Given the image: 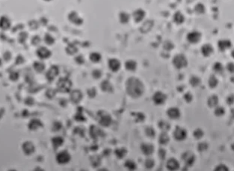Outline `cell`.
I'll use <instances>...</instances> for the list:
<instances>
[{
	"mask_svg": "<svg viewBox=\"0 0 234 171\" xmlns=\"http://www.w3.org/2000/svg\"><path fill=\"white\" fill-rule=\"evenodd\" d=\"M167 168L170 170H176L180 168V164L178 161H177L174 158H171L167 162Z\"/></svg>",
	"mask_w": 234,
	"mask_h": 171,
	"instance_id": "obj_12",
	"label": "cell"
},
{
	"mask_svg": "<svg viewBox=\"0 0 234 171\" xmlns=\"http://www.w3.org/2000/svg\"><path fill=\"white\" fill-rule=\"evenodd\" d=\"M71 82L68 78H61L59 80L58 83V87L61 91L63 92H68L70 90V88H71Z\"/></svg>",
	"mask_w": 234,
	"mask_h": 171,
	"instance_id": "obj_5",
	"label": "cell"
},
{
	"mask_svg": "<svg viewBox=\"0 0 234 171\" xmlns=\"http://www.w3.org/2000/svg\"><path fill=\"white\" fill-rule=\"evenodd\" d=\"M44 40H45V42L47 44H53V43H54V39H53V37L49 35H46Z\"/></svg>",
	"mask_w": 234,
	"mask_h": 171,
	"instance_id": "obj_41",
	"label": "cell"
},
{
	"mask_svg": "<svg viewBox=\"0 0 234 171\" xmlns=\"http://www.w3.org/2000/svg\"><path fill=\"white\" fill-rule=\"evenodd\" d=\"M167 114L171 119H178L180 117V112L177 108H171L167 112Z\"/></svg>",
	"mask_w": 234,
	"mask_h": 171,
	"instance_id": "obj_10",
	"label": "cell"
},
{
	"mask_svg": "<svg viewBox=\"0 0 234 171\" xmlns=\"http://www.w3.org/2000/svg\"><path fill=\"white\" fill-rule=\"evenodd\" d=\"M182 158L185 162V164L187 166H192L195 162V156L192 152L187 151L185 152L183 155H182Z\"/></svg>",
	"mask_w": 234,
	"mask_h": 171,
	"instance_id": "obj_4",
	"label": "cell"
},
{
	"mask_svg": "<svg viewBox=\"0 0 234 171\" xmlns=\"http://www.w3.org/2000/svg\"><path fill=\"white\" fill-rule=\"evenodd\" d=\"M56 158H57L58 163L64 165V164H67L68 162H69V161L70 159V155H69L68 152L63 151L58 153Z\"/></svg>",
	"mask_w": 234,
	"mask_h": 171,
	"instance_id": "obj_8",
	"label": "cell"
},
{
	"mask_svg": "<svg viewBox=\"0 0 234 171\" xmlns=\"http://www.w3.org/2000/svg\"><path fill=\"white\" fill-rule=\"evenodd\" d=\"M187 136V131L186 130L183 128L180 127V126H177L174 131V138L177 140V141H183L185 139Z\"/></svg>",
	"mask_w": 234,
	"mask_h": 171,
	"instance_id": "obj_3",
	"label": "cell"
},
{
	"mask_svg": "<svg viewBox=\"0 0 234 171\" xmlns=\"http://www.w3.org/2000/svg\"><path fill=\"white\" fill-rule=\"evenodd\" d=\"M154 165H155V162L152 159V158H147V159L146 160L145 167H147V168L148 169L152 168V167H154Z\"/></svg>",
	"mask_w": 234,
	"mask_h": 171,
	"instance_id": "obj_38",
	"label": "cell"
},
{
	"mask_svg": "<svg viewBox=\"0 0 234 171\" xmlns=\"http://www.w3.org/2000/svg\"><path fill=\"white\" fill-rule=\"evenodd\" d=\"M0 64H1V61H0Z\"/></svg>",
	"mask_w": 234,
	"mask_h": 171,
	"instance_id": "obj_53",
	"label": "cell"
},
{
	"mask_svg": "<svg viewBox=\"0 0 234 171\" xmlns=\"http://www.w3.org/2000/svg\"><path fill=\"white\" fill-rule=\"evenodd\" d=\"M192 98H193V97H192V95L190 93H185V96H184V99H185V101L188 102H190L192 100Z\"/></svg>",
	"mask_w": 234,
	"mask_h": 171,
	"instance_id": "obj_47",
	"label": "cell"
},
{
	"mask_svg": "<svg viewBox=\"0 0 234 171\" xmlns=\"http://www.w3.org/2000/svg\"><path fill=\"white\" fill-rule=\"evenodd\" d=\"M58 68L56 66H53L51 69H49V70L47 73V77L49 78V79H53L56 76L58 75Z\"/></svg>",
	"mask_w": 234,
	"mask_h": 171,
	"instance_id": "obj_24",
	"label": "cell"
},
{
	"mask_svg": "<svg viewBox=\"0 0 234 171\" xmlns=\"http://www.w3.org/2000/svg\"><path fill=\"white\" fill-rule=\"evenodd\" d=\"M228 70L231 73L233 72V63H229L228 65Z\"/></svg>",
	"mask_w": 234,
	"mask_h": 171,
	"instance_id": "obj_50",
	"label": "cell"
},
{
	"mask_svg": "<svg viewBox=\"0 0 234 171\" xmlns=\"http://www.w3.org/2000/svg\"><path fill=\"white\" fill-rule=\"evenodd\" d=\"M125 167H127L129 170H133L136 169V164H135L133 161L128 160L125 162Z\"/></svg>",
	"mask_w": 234,
	"mask_h": 171,
	"instance_id": "obj_30",
	"label": "cell"
},
{
	"mask_svg": "<svg viewBox=\"0 0 234 171\" xmlns=\"http://www.w3.org/2000/svg\"><path fill=\"white\" fill-rule=\"evenodd\" d=\"M174 22L177 24H181L183 23L185 20V17H184L183 14L180 11H177V13H175L174 16Z\"/></svg>",
	"mask_w": 234,
	"mask_h": 171,
	"instance_id": "obj_23",
	"label": "cell"
},
{
	"mask_svg": "<svg viewBox=\"0 0 234 171\" xmlns=\"http://www.w3.org/2000/svg\"><path fill=\"white\" fill-rule=\"evenodd\" d=\"M111 116L109 115L108 114H104L103 115L100 116V119H99V124H100L102 126H109V124H111Z\"/></svg>",
	"mask_w": 234,
	"mask_h": 171,
	"instance_id": "obj_14",
	"label": "cell"
},
{
	"mask_svg": "<svg viewBox=\"0 0 234 171\" xmlns=\"http://www.w3.org/2000/svg\"><path fill=\"white\" fill-rule=\"evenodd\" d=\"M82 97V93L80 91H79V90H76V91L73 92V93L71 94V100L74 102H80Z\"/></svg>",
	"mask_w": 234,
	"mask_h": 171,
	"instance_id": "obj_25",
	"label": "cell"
},
{
	"mask_svg": "<svg viewBox=\"0 0 234 171\" xmlns=\"http://www.w3.org/2000/svg\"><path fill=\"white\" fill-rule=\"evenodd\" d=\"M166 95L161 91L156 92L154 95V97H153V100H154V103L156 104V105H162V104H163L166 102Z\"/></svg>",
	"mask_w": 234,
	"mask_h": 171,
	"instance_id": "obj_6",
	"label": "cell"
},
{
	"mask_svg": "<svg viewBox=\"0 0 234 171\" xmlns=\"http://www.w3.org/2000/svg\"><path fill=\"white\" fill-rule=\"evenodd\" d=\"M159 127L164 131H167L171 128V125L168 124V122H166V121L161 120L159 123Z\"/></svg>",
	"mask_w": 234,
	"mask_h": 171,
	"instance_id": "obj_26",
	"label": "cell"
},
{
	"mask_svg": "<svg viewBox=\"0 0 234 171\" xmlns=\"http://www.w3.org/2000/svg\"><path fill=\"white\" fill-rule=\"evenodd\" d=\"M159 141V143L162 145H166L169 142L170 138L168 136V135L166 133V131H164V132H162L160 135Z\"/></svg>",
	"mask_w": 234,
	"mask_h": 171,
	"instance_id": "obj_20",
	"label": "cell"
},
{
	"mask_svg": "<svg viewBox=\"0 0 234 171\" xmlns=\"http://www.w3.org/2000/svg\"><path fill=\"white\" fill-rule=\"evenodd\" d=\"M201 38V34L198 32H192L187 36V39L191 44H197V42L200 41Z\"/></svg>",
	"mask_w": 234,
	"mask_h": 171,
	"instance_id": "obj_7",
	"label": "cell"
},
{
	"mask_svg": "<svg viewBox=\"0 0 234 171\" xmlns=\"http://www.w3.org/2000/svg\"><path fill=\"white\" fill-rule=\"evenodd\" d=\"M173 47H174V45L171 44V42L167 41V42L165 43V44H164V48H165V49H168V50H169V49H171Z\"/></svg>",
	"mask_w": 234,
	"mask_h": 171,
	"instance_id": "obj_48",
	"label": "cell"
},
{
	"mask_svg": "<svg viewBox=\"0 0 234 171\" xmlns=\"http://www.w3.org/2000/svg\"><path fill=\"white\" fill-rule=\"evenodd\" d=\"M193 135L196 139H200V138L204 136V131H203V130L201 129H197L194 130Z\"/></svg>",
	"mask_w": 234,
	"mask_h": 171,
	"instance_id": "obj_35",
	"label": "cell"
},
{
	"mask_svg": "<svg viewBox=\"0 0 234 171\" xmlns=\"http://www.w3.org/2000/svg\"><path fill=\"white\" fill-rule=\"evenodd\" d=\"M69 19H70V21L76 24H78V25L82 24V19L77 15V13H76V12H72V13L69 15Z\"/></svg>",
	"mask_w": 234,
	"mask_h": 171,
	"instance_id": "obj_19",
	"label": "cell"
},
{
	"mask_svg": "<svg viewBox=\"0 0 234 171\" xmlns=\"http://www.w3.org/2000/svg\"><path fill=\"white\" fill-rule=\"evenodd\" d=\"M90 59L93 62H99L101 60L100 54L97 53V52H93L90 55Z\"/></svg>",
	"mask_w": 234,
	"mask_h": 171,
	"instance_id": "obj_32",
	"label": "cell"
},
{
	"mask_svg": "<svg viewBox=\"0 0 234 171\" xmlns=\"http://www.w3.org/2000/svg\"><path fill=\"white\" fill-rule=\"evenodd\" d=\"M218 85V79L216 78L215 76H212L210 78H209V87L212 88H214L217 86Z\"/></svg>",
	"mask_w": 234,
	"mask_h": 171,
	"instance_id": "obj_33",
	"label": "cell"
},
{
	"mask_svg": "<svg viewBox=\"0 0 234 171\" xmlns=\"http://www.w3.org/2000/svg\"><path fill=\"white\" fill-rule=\"evenodd\" d=\"M158 155H159V157L161 158V159H165L166 156V151L164 150V149H160V150H159V153H158Z\"/></svg>",
	"mask_w": 234,
	"mask_h": 171,
	"instance_id": "obj_42",
	"label": "cell"
},
{
	"mask_svg": "<svg viewBox=\"0 0 234 171\" xmlns=\"http://www.w3.org/2000/svg\"><path fill=\"white\" fill-rule=\"evenodd\" d=\"M213 69H214V70L216 72L220 73V72H221L223 70L222 64H221V63H219V62L216 63V64H215V65H214V66H213Z\"/></svg>",
	"mask_w": 234,
	"mask_h": 171,
	"instance_id": "obj_40",
	"label": "cell"
},
{
	"mask_svg": "<svg viewBox=\"0 0 234 171\" xmlns=\"http://www.w3.org/2000/svg\"><path fill=\"white\" fill-rule=\"evenodd\" d=\"M201 83V79L197 76H192V78H190V84L192 85V86L196 87Z\"/></svg>",
	"mask_w": 234,
	"mask_h": 171,
	"instance_id": "obj_36",
	"label": "cell"
},
{
	"mask_svg": "<svg viewBox=\"0 0 234 171\" xmlns=\"http://www.w3.org/2000/svg\"><path fill=\"white\" fill-rule=\"evenodd\" d=\"M152 26H153V22L147 21L142 26V28H141V31H142L143 29H145L144 31V33H145V32H147L148 31L150 30V28H152Z\"/></svg>",
	"mask_w": 234,
	"mask_h": 171,
	"instance_id": "obj_31",
	"label": "cell"
},
{
	"mask_svg": "<svg viewBox=\"0 0 234 171\" xmlns=\"http://www.w3.org/2000/svg\"><path fill=\"white\" fill-rule=\"evenodd\" d=\"M231 47V43L228 40H222L218 42V47L220 50L224 51Z\"/></svg>",
	"mask_w": 234,
	"mask_h": 171,
	"instance_id": "obj_18",
	"label": "cell"
},
{
	"mask_svg": "<svg viewBox=\"0 0 234 171\" xmlns=\"http://www.w3.org/2000/svg\"><path fill=\"white\" fill-rule=\"evenodd\" d=\"M126 87L127 93L133 98H138L144 93V84L137 78L132 77L129 78L126 84Z\"/></svg>",
	"mask_w": 234,
	"mask_h": 171,
	"instance_id": "obj_1",
	"label": "cell"
},
{
	"mask_svg": "<svg viewBox=\"0 0 234 171\" xmlns=\"http://www.w3.org/2000/svg\"><path fill=\"white\" fill-rule=\"evenodd\" d=\"M201 52H202V54L204 55V56L208 57V56H209L213 53V48L210 44H204L202 48H201Z\"/></svg>",
	"mask_w": 234,
	"mask_h": 171,
	"instance_id": "obj_16",
	"label": "cell"
},
{
	"mask_svg": "<svg viewBox=\"0 0 234 171\" xmlns=\"http://www.w3.org/2000/svg\"><path fill=\"white\" fill-rule=\"evenodd\" d=\"M101 88L104 91H111L112 90V87L108 81L103 82L102 84H101Z\"/></svg>",
	"mask_w": 234,
	"mask_h": 171,
	"instance_id": "obj_28",
	"label": "cell"
},
{
	"mask_svg": "<svg viewBox=\"0 0 234 171\" xmlns=\"http://www.w3.org/2000/svg\"><path fill=\"white\" fill-rule=\"evenodd\" d=\"M228 104H233V95H231V96H230V97H228Z\"/></svg>",
	"mask_w": 234,
	"mask_h": 171,
	"instance_id": "obj_51",
	"label": "cell"
},
{
	"mask_svg": "<svg viewBox=\"0 0 234 171\" xmlns=\"http://www.w3.org/2000/svg\"><path fill=\"white\" fill-rule=\"evenodd\" d=\"M109 66L111 71L117 72L119 70L120 68V63L118 59H111L109 61Z\"/></svg>",
	"mask_w": 234,
	"mask_h": 171,
	"instance_id": "obj_11",
	"label": "cell"
},
{
	"mask_svg": "<svg viewBox=\"0 0 234 171\" xmlns=\"http://www.w3.org/2000/svg\"><path fill=\"white\" fill-rule=\"evenodd\" d=\"M173 64L177 69H181V68L185 67L188 65V61L184 55L179 54L174 58Z\"/></svg>",
	"mask_w": 234,
	"mask_h": 171,
	"instance_id": "obj_2",
	"label": "cell"
},
{
	"mask_svg": "<svg viewBox=\"0 0 234 171\" xmlns=\"http://www.w3.org/2000/svg\"><path fill=\"white\" fill-rule=\"evenodd\" d=\"M11 25L10 20L7 17H2L0 18V28L2 29H8Z\"/></svg>",
	"mask_w": 234,
	"mask_h": 171,
	"instance_id": "obj_17",
	"label": "cell"
},
{
	"mask_svg": "<svg viewBox=\"0 0 234 171\" xmlns=\"http://www.w3.org/2000/svg\"><path fill=\"white\" fill-rule=\"evenodd\" d=\"M119 17L120 21L122 23H127L129 21V20H130V15L128 13H125V12H122V13H120Z\"/></svg>",
	"mask_w": 234,
	"mask_h": 171,
	"instance_id": "obj_29",
	"label": "cell"
},
{
	"mask_svg": "<svg viewBox=\"0 0 234 171\" xmlns=\"http://www.w3.org/2000/svg\"><path fill=\"white\" fill-rule=\"evenodd\" d=\"M208 147L207 143H201L198 144V150L199 151H204Z\"/></svg>",
	"mask_w": 234,
	"mask_h": 171,
	"instance_id": "obj_43",
	"label": "cell"
},
{
	"mask_svg": "<svg viewBox=\"0 0 234 171\" xmlns=\"http://www.w3.org/2000/svg\"><path fill=\"white\" fill-rule=\"evenodd\" d=\"M224 114V108L222 107H218L216 108V109L215 110V114H216V116H218V117L222 116Z\"/></svg>",
	"mask_w": 234,
	"mask_h": 171,
	"instance_id": "obj_39",
	"label": "cell"
},
{
	"mask_svg": "<svg viewBox=\"0 0 234 171\" xmlns=\"http://www.w3.org/2000/svg\"><path fill=\"white\" fill-rule=\"evenodd\" d=\"M53 143H55L56 146H60V145L63 143V139H61L60 138H56L53 140Z\"/></svg>",
	"mask_w": 234,
	"mask_h": 171,
	"instance_id": "obj_46",
	"label": "cell"
},
{
	"mask_svg": "<svg viewBox=\"0 0 234 171\" xmlns=\"http://www.w3.org/2000/svg\"><path fill=\"white\" fill-rule=\"evenodd\" d=\"M126 69L130 71H134L135 70L137 67V64L135 61H132V60H129L126 62L125 64Z\"/></svg>",
	"mask_w": 234,
	"mask_h": 171,
	"instance_id": "obj_21",
	"label": "cell"
},
{
	"mask_svg": "<svg viewBox=\"0 0 234 171\" xmlns=\"http://www.w3.org/2000/svg\"><path fill=\"white\" fill-rule=\"evenodd\" d=\"M228 170L229 169L224 165H219L215 169V170L216 171H228Z\"/></svg>",
	"mask_w": 234,
	"mask_h": 171,
	"instance_id": "obj_44",
	"label": "cell"
},
{
	"mask_svg": "<svg viewBox=\"0 0 234 171\" xmlns=\"http://www.w3.org/2000/svg\"><path fill=\"white\" fill-rule=\"evenodd\" d=\"M208 105H209L210 108H213V107H216L218 105V98L217 96H212V97H209V99H208Z\"/></svg>",
	"mask_w": 234,
	"mask_h": 171,
	"instance_id": "obj_22",
	"label": "cell"
},
{
	"mask_svg": "<svg viewBox=\"0 0 234 171\" xmlns=\"http://www.w3.org/2000/svg\"><path fill=\"white\" fill-rule=\"evenodd\" d=\"M194 11L197 13H203L205 12V7L201 3H198L194 8Z\"/></svg>",
	"mask_w": 234,
	"mask_h": 171,
	"instance_id": "obj_34",
	"label": "cell"
},
{
	"mask_svg": "<svg viewBox=\"0 0 234 171\" xmlns=\"http://www.w3.org/2000/svg\"><path fill=\"white\" fill-rule=\"evenodd\" d=\"M45 1H50V0H45Z\"/></svg>",
	"mask_w": 234,
	"mask_h": 171,
	"instance_id": "obj_52",
	"label": "cell"
},
{
	"mask_svg": "<svg viewBox=\"0 0 234 171\" xmlns=\"http://www.w3.org/2000/svg\"><path fill=\"white\" fill-rule=\"evenodd\" d=\"M141 149H142V153L146 155H152L154 152V145L150 144V143H143L141 146Z\"/></svg>",
	"mask_w": 234,
	"mask_h": 171,
	"instance_id": "obj_9",
	"label": "cell"
},
{
	"mask_svg": "<svg viewBox=\"0 0 234 171\" xmlns=\"http://www.w3.org/2000/svg\"><path fill=\"white\" fill-rule=\"evenodd\" d=\"M144 16H145V12L142 9H138L134 11L133 13V18L136 23H139V22L142 21L144 18Z\"/></svg>",
	"mask_w": 234,
	"mask_h": 171,
	"instance_id": "obj_13",
	"label": "cell"
},
{
	"mask_svg": "<svg viewBox=\"0 0 234 171\" xmlns=\"http://www.w3.org/2000/svg\"><path fill=\"white\" fill-rule=\"evenodd\" d=\"M35 64H36V65H37V66H35V67H34V68H35V69L37 70V71H39V72H41V71H42L44 69V67H45V66H44V65L42 63L37 62V63H35Z\"/></svg>",
	"mask_w": 234,
	"mask_h": 171,
	"instance_id": "obj_45",
	"label": "cell"
},
{
	"mask_svg": "<svg viewBox=\"0 0 234 171\" xmlns=\"http://www.w3.org/2000/svg\"><path fill=\"white\" fill-rule=\"evenodd\" d=\"M50 55V51L48 49H46V47H41L39 48L38 50H37V55H38L41 59H47L48 57H49Z\"/></svg>",
	"mask_w": 234,
	"mask_h": 171,
	"instance_id": "obj_15",
	"label": "cell"
},
{
	"mask_svg": "<svg viewBox=\"0 0 234 171\" xmlns=\"http://www.w3.org/2000/svg\"><path fill=\"white\" fill-rule=\"evenodd\" d=\"M145 132L147 134V135L150 137V138H154L155 135H156L155 130L152 127H147L145 130Z\"/></svg>",
	"mask_w": 234,
	"mask_h": 171,
	"instance_id": "obj_37",
	"label": "cell"
},
{
	"mask_svg": "<svg viewBox=\"0 0 234 171\" xmlns=\"http://www.w3.org/2000/svg\"><path fill=\"white\" fill-rule=\"evenodd\" d=\"M101 74H102V73H101V71L98 70H94V72H93V76H94L95 78H99V77L101 76Z\"/></svg>",
	"mask_w": 234,
	"mask_h": 171,
	"instance_id": "obj_49",
	"label": "cell"
},
{
	"mask_svg": "<svg viewBox=\"0 0 234 171\" xmlns=\"http://www.w3.org/2000/svg\"><path fill=\"white\" fill-rule=\"evenodd\" d=\"M127 150L124 148L117 149V150H115V155H116L119 158H123V157L127 155Z\"/></svg>",
	"mask_w": 234,
	"mask_h": 171,
	"instance_id": "obj_27",
	"label": "cell"
}]
</instances>
